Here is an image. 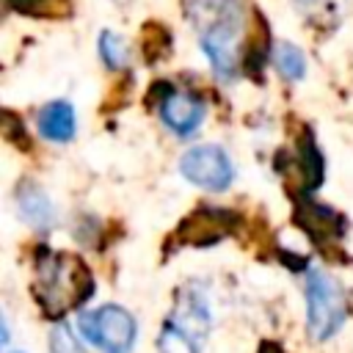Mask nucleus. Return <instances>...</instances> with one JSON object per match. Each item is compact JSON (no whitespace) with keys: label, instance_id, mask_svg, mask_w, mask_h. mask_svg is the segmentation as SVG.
I'll return each instance as SVG.
<instances>
[{"label":"nucleus","instance_id":"obj_1","mask_svg":"<svg viewBox=\"0 0 353 353\" xmlns=\"http://www.w3.org/2000/svg\"><path fill=\"white\" fill-rule=\"evenodd\" d=\"M190 19L199 30V44L218 77L232 80L240 66L243 6L240 0H190Z\"/></svg>","mask_w":353,"mask_h":353},{"label":"nucleus","instance_id":"obj_2","mask_svg":"<svg viewBox=\"0 0 353 353\" xmlns=\"http://www.w3.org/2000/svg\"><path fill=\"white\" fill-rule=\"evenodd\" d=\"M91 292V273L74 256H47L39 265V301L58 317Z\"/></svg>","mask_w":353,"mask_h":353},{"label":"nucleus","instance_id":"obj_3","mask_svg":"<svg viewBox=\"0 0 353 353\" xmlns=\"http://www.w3.org/2000/svg\"><path fill=\"white\" fill-rule=\"evenodd\" d=\"M77 331L88 345L102 353H130L138 336L135 317L119 303H105L83 312L77 320Z\"/></svg>","mask_w":353,"mask_h":353},{"label":"nucleus","instance_id":"obj_4","mask_svg":"<svg viewBox=\"0 0 353 353\" xmlns=\"http://www.w3.org/2000/svg\"><path fill=\"white\" fill-rule=\"evenodd\" d=\"M345 320V298L334 279H328L320 270H312L306 276V328L309 336L317 342H325L339 331Z\"/></svg>","mask_w":353,"mask_h":353},{"label":"nucleus","instance_id":"obj_5","mask_svg":"<svg viewBox=\"0 0 353 353\" xmlns=\"http://www.w3.org/2000/svg\"><path fill=\"white\" fill-rule=\"evenodd\" d=\"M179 171L188 182L204 190H226L234 179V165L229 154L215 143H201L188 149L179 160Z\"/></svg>","mask_w":353,"mask_h":353},{"label":"nucleus","instance_id":"obj_6","mask_svg":"<svg viewBox=\"0 0 353 353\" xmlns=\"http://www.w3.org/2000/svg\"><path fill=\"white\" fill-rule=\"evenodd\" d=\"M174 328H179L188 339H193L199 347H204V339L210 334V309L204 295L196 287H185L176 298V306L171 312V317L165 320Z\"/></svg>","mask_w":353,"mask_h":353},{"label":"nucleus","instance_id":"obj_7","mask_svg":"<svg viewBox=\"0 0 353 353\" xmlns=\"http://www.w3.org/2000/svg\"><path fill=\"white\" fill-rule=\"evenodd\" d=\"M160 116L176 135H190L193 130H199V124L204 119V102L193 94L171 91L160 102Z\"/></svg>","mask_w":353,"mask_h":353},{"label":"nucleus","instance_id":"obj_8","mask_svg":"<svg viewBox=\"0 0 353 353\" xmlns=\"http://www.w3.org/2000/svg\"><path fill=\"white\" fill-rule=\"evenodd\" d=\"M39 130L47 141L66 143L74 138V108L66 99H55L41 108L39 113Z\"/></svg>","mask_w":353,"mask_h":353},{"label":"nucleus","instance_id":"obj_9","mask_svg":"<svg viewBox=\"0 0 353 353\" xmlns=\"http://www.w3.org/2000/svg\"><path fill=\"white\" fill-rule=\"evenodd\" d=\"M17 201H19V215L25 218V223L36 226V229H47L55 218V210L50 204V199L44 196V190L33 182H22L17 190Z\"/></svg>","mask_w":353,"mask_h":353},{"label":"nucleus","instance_id":"obj_10","mask_svg":"<svg viewBox=\"0 0 353 353\" xmlns=\"http://www.w3.org/2000/svg\"><path fill=\"white\" fill-rule=\"evenodd\" d=\"M273 61L279 66V72L290 80H301L306 74V58L301 52V47L290 44V41H281L276 50H273Z\"/></svg>","mask_w":353,"mask_h":353},{"label":"nucleus","instance_id":"obj_11","mask_svg":"<svg viewBox=\"0 0 353 353\" xmlns=\"http://www.w3.org/2000/svg\"><path fill=\"white\" fill-rule=\"evenodd\" d=\"M157 347H160V353H201V347L193 339H188L179 328H174L171 323L163 325L160 339H157Z\"/></svg>","mask_w":353,"mask_h":353},{"label":"nucleus","instance_id":"obj_12","mask_svg":"<svg viewBox=\"0 0 353 353\" xmlns=\"http://www.w3.org/2000/svg\"><path fill=\"white\" fill-rule=\"evenodd\" d=\"M99 55H102V61L110 69L124 66L127 63V47L121 41V36L113 33V30H102V36H99Z\"/></svg>","mask_w":353,"mask_h":353},{"label":"nucleus","instance_id":"obj_13","mask_svg":"<svg viewBox=\"0 0 353 353\" xmlns=\"http://www.w3.org/2000/svg\"><path fill=\"white\" fill-rule=\"evenodd\" d=\"M50 353H85V350L66 325H55L50 331Z\"/></svg>","mask_w":353,"mask_h":353},{"label":"nucleus","instance_id":"obj_14","mask_svg":"<svg viewBox=\"0 0 353 353\" xmlns=\"http://www.w3.org/2000/svg\"><path fill=\"white\" fill-rule=\"evenodd\" d=\"M14 353H22V350H14Z\"/></svg>","mask_w":353,"mask_h":353}]
</instances>
